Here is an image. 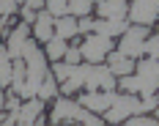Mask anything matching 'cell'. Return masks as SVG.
I'll return each mask as SVG.
<instances>
[{"instance_id":"cell-28","label":"cell","mask_w":159,"mask_h":126,"mask_svg":"<svg viewBox=\"0 0 159 126\" xmlns=\"http://www.w3.org/2000/svg\"><path fill=\"white\" fill-rule=\"evenodd\" d=\"M25 8H33V11H41L44 8V0H22Z\"/></svg>"},{"instance_id":"cell-14","label":"cell","mask_w":159,"mask_h":126,"mask_svg":"<svg viewBox=\"0 0 159 126\" xmlns=\"http://www.w3.org/2000/svg\"><path fill=\"white\" fill-rule=\"evenodd\" d=\"M104 61H107V66H110V71L115 74V77L132 74V71H134V66H137L134 58H126V55H124V52H118V49H110Z\"/></svg>"},{"instance_id":"cell-27","label":"cell","mask_w":159,"mask_h":126,"mask_svg":"<svg viewBox=\"0 0 159 126\" xmlns=\"http://www.w3.org/2000/svg\"><path fill=\"white\" fill-rule=\"evenodd\" d=\"M36 14H39V11H33V8H25V6L19 8V19H22V22H28V25H33V22H36Z\"/></svg>"},{"instance_id":"cell-26","label":"cell","mask_w":159,"mask_h":126,"mask_svg":"<svg viewBox=\"0 0 159 126\" xmlns=\"http://www.w3.org/2000/svg\"><path fill=\"white\" fill-rule=\"evenodd\" d=\"M93 22H96V19H91L88 14H85V16H77V28H80V33H93Z\"/></svg>"},{"instance_id":"cell-31","label":"cell","mask_w":159,"mask_h":126,"mask_svg":"<svg viewBox=\"0 0 159 126\" xmlns=\"http://www.w3.org/2000/svg\"><path fill=\"white\" fill-rule=\"evenodd\" d=\"M19 3H22V0H19Z\"/></svg>"},{"instance_id":"cell-22","label":"cell","mask_w":159,"mask_h":126,"mask_svg":"<svg viewBox=\"0 0 159 126\" xmlns=\"http://www.w3.org/2000/svg\"><path fill=\"white\" fill-rule=\"evenodd\" d=\"M44 8L52 16H63L69 14V0H44Z\"/></svg>"},{"instance_id":"cell-25","label":"cell","mask_w":159,"mask_h":126,"mask_svg":"<svg viewBox=\"0 0 159 126\" xmlns=\"http://www.w3.org/2000/svg\"><path fill=\"white\" fill-rule=\"evenodd\" d=\"M61 61H66V63H82V52H80V47H69L63 52Z\"/></svg>"},{"instance_id":"cell-29","label":"cell","mask_w":159,"mask_h":126,"mask_svg":"<svg viewBox=\"0 0 159 126\" xmlns=\"http://www.w3.org/2000/svg\"><path fill=\"white\" fill-rule=\"evenodd\" d=\"M3 104H6V88H0V110H3Z\"/></svg>"},{"instance_id":"cell-8","label":"cell","mask_w":159,"mask_h":126,"mask_svg":"<svg viewBox=\"0 0 159 126\" xmlns=\"http://www.w3.org/2000/svg\"><path fill=\"white\" fill-rule=\"evenodd\" d=\"M126 16L132 25H148L151 28L159 19V0H132Z\"/></svg>"},{"instance_id":"cell-18","label":"cell","mask_w":159,"mask_h":126,"mask_svg":"<svg viewBox=\"0 0 159 126\" xmlns=\"http://www.w3.org/2000/svg\"><path fill=\"white\" fill-rule=\"evenodd\" d=\"M61 93V88H58V79H55V74L49 71L47 77H44V82H41V88H39V99H44V101H49V99H55V96Z\"/></svg>"},{"instance_id":"cell-12","label":"cell","mask_w":159,"mask_h":126,"mask_svg":"<svg viewBox=\"0 0 159 126\" xmlns=\"http://www.w3.org/2000/svg\"><path fill=\"white\" fill-rule=\"evenodd\" d=\"M93 11L102 16V19H126L129 0H96Z\"/></svg>"},{"instance_id":"cell-9","label":"cell","mask_w":159,"mask_h":126,"mask_svg":"<svg viewBox=\"0 0 159 126\" xmlns=\"http://www.w3.org/2000/svg\"><path fill=\"white\" fill-rule=\"evenodd\" d=\"M41 112H44V99L30 96V99H22L19 110L11 112V115H14V124L16 126H30V124H36V118H39Z\"/></svg>"},{"instance_id":"cell-20","label":"cell","mask_w":159,"mask_h":126,"mask_svg":"<svg viewBox=\"0 0 159 126\" xmlns=\"http://www.w3.org/2000/svg\"><path fill=\"white\" fill-rule=\"evenodd\" d=\"M124 124H129V126H157V124H159V118H157V115L151 118L148 112H137V115H129Z\"/></svg>"},{"instance_id":"cell-23","label":"cell","mask_w":159,"mask_h":126,"mask_svg":"<svg viewBox=\"0 0 159 126\" xmlns=\"http://www.w3.org/2000/svg\"><path fill=\"white\" fill-rule=\"evenodd\" d=\"M145 55L148 58H159V33L145 38Z\"/></svg>"},{"instance_id":"cell-32","label":"cell","mask_w":159,"mask_h":126,"mask_svg":"<svg viewBox=\"0 0 159 126\" xmlns=\"http://www.w3.org/2000/svg\"><path fill=\"white\" fill-rule=\"evenodd\" d=\"M157 93H159V91H157Z\"/></svg>"},{"instance_id":"cell-2","label":"cell","mask_w":159,"mask_h":126,"mask_svg":"<svg viewBox=\"0 0 159 126\" xmlns=\"http://www.w3.org/2000/svg\"><path fill=\"white\" fill-rule=\"evenodd\" d=\"M159 104V96L148 93V96H134L124 91V93H115L112 99V104L104 110V121L107 124H121V121H126L129 115H137V112H154V107Z\"/></svg>"},{"instance_id":"cell-1","label":"cell","mask_w":159,"mask_h":126,"mask_svg":"<svg viewBox=\"0 0 159 126\" xmlns=\"http://www.w3.org/2000/svg\"><path fill=\"white\" fill-rule=\"evenodd\" d=\"M22 61H25V85H22V99H30V96L39 93L44 77L49 74V66H47V55L41 52L39 41L36 38H28L25 47H22Z\"/></svg>"},{"instance_id":"cell-16","label":"cell","mask_w":159,"mask_h":126,"mask_svg":"<svg viewBox=\"0 0 159 126\" xmlns=\"http://www.w3.org/2000/svg\"><path fill=\"white\" fill-rule=\"evenodd\" d=\"M80 33L77 28V16L74 14H63V16H55V36H61V38H74Z\"/></svg>"},{"instance_id":"cell-11","label":"cell","mask_w":159,"mask_h":126,"mask_svg":"<svg viewBox=\"0 0 159 126\" xmlns=\"http://www.w3.org/2000/svg\"><path fill=\"white\" fill-rule=\"evenodd\" d=\"M112 99H115V91H85L82 96H77L80 104L93 112H104L112 104Z\"/></svg>"},{"instance_id":"cell-4","label":"cell","mask_w":159,"mask_h":126,"mask_svg":"<svg viewBox=\"0 0 159 126\" xmlns=\"http://www.w3.org/2000/svg\"><path fill=\"white\" fill-rule=\"evenodd\" d=\"M115 74L110 66L102 63H85V79H82V91H115Z\"/></svg>"},{"instance_id":"cell-19","label":"cell","mask_w":159,"mask_h":126,"mask_svg":"<svg viewBox=\"0 0 159 126\" xmlns=\"http://www.w3.org/2000/svg\"><path fill=\"white\" fill-rule=\"evenodd\" d=\"M93 11V0H69V14L74 16H85Z\"/></svg>"},{"instance_id":"cell-7","label":"cell","mask_w":159,"mask_h":126,"mask_svg":"<svg viewBox=\"0 0 159 126\" xmlns=\"http://www.w3.org/2000/svg\"><path fill=\"white\" fill-rule=\"evenodd\" d=\"M118 85H121V91L148 96V93H157L159 91V77H151V74H143V71H132V74L118 77Z\"/></svg>"},{"instance_id":"cell-13","label":"cell","mask_w":159,"mask_h":126,"mask_svg":"<svg viewBox=\"0 0 159 126\" xmlns=\"http://www.w3.org/2000/svg\"><path fill=\"white\" fill-rule=\"evenodd\" d=\"M28 38H30V25L19 19L14 25V30H8V41H6L8 55H11V58H22V47H25Z\"/></svg>"},{"instance_id":"cell-15","label":"cell","mask_w":159,"mask_h":126,"mask_svg":"<svg viewBox=\"0 0 159 126\" xmlns=\"http://www.w3.org/2000/svg\"><path fill=\"white\" fill-rule=\"evenodd\" d=\"M132 22H126V19H96L93 22V33H102V36H110V38H115V36H121V33L126 30Z\"/></svg>"},{"instance_id":"cell-17","label":"cell","mask_w":159,"mask_h":126,"mask_svg":"<svg viewBox=\"0 0 159 126\" xmlns=\"http://www.w3.org/2000/svg\"><path fill=\"white\" fill-rule=\"evenodd\" d=\"M66 49H69V44H66V38H61V36H52L49 41H44V55H47V61H61Z\"/></svg>"},{"instance_id":"cell-10","label":"cell","mask_w":159,"mask_h":126,"mask_svg":"<svg viewBox=\"0 0 159 126\" xmlns=\"http://www.w3.org/2000/svg\"><path fill=\"white\" fill-rule=\"evenodd\" d=\"M30 36L39 41V44H44V41H49V38L55 36V16L49 14L47 8L36 14V22L30 25Z\"/></svg>"},{"instance_id":"cell-30","label":"cell","mask_w":159,"mask_h":126,"mask_svg":"<svg viewBox=\"0 0 159 126\" xmlns=\"http://www.w3.org/2000/svg\"><path fill=\"white\" fill-rule=\"evenodd\" d=\"M154 115H157V118H159V104H157V107H154Z\"/></svg>"},{"instance_id":"cell-3","label":"cell","mask_w":159,"mask_h":126,"mask_svg":"<svg viewBox=\"0 0 159 126\" xmlns=\"http://www.w3.org/2000/svg\"><path fill=\"white\" fill-rule=\"evenodd\" d=\"M49 124H91V126H99V124H104V118H99V112L82 107L80 101H71V99L58 93L55 107L49 112Z\"/></svg>"},{"instance_id":"cell-21","label":"cell","mask_w":159,"mask_h":126,"mask_svg":"<svg viewBox=\"0 0 159 126\" xmlns=\"http://www.w3.org/2000/svg\"><path fill=\"white\" fill-rule=\"evenodd\" d=\"M134 71H143V74H151V77H159V58H145L134 66Z\"/></svg>"},{"instance_id":"cell-6","label":"cell","mask_w":159,"mask_h":126,"mask_svg":"<svg viewBox=\"0 0 159 126\" xmlns=\"http://www.w3.org/2000/svg\"><path fill=\"white\" fill-rule=\"evenodd\" d=\"M110 49H112V38L102 36V33H85V41L80 44V52H82L85 63H102Z\"/></svg>"},{"instance_id":"cell-5","label":"cell","mask_w":159,"mask_h":126,"mask_svg":"<svg viewBox=\"0 0 159 126\" xmlns=\"http://www.w3.org/2000/svg\"><path fill=\"white\" fill-rule=\"evenodd\" d=\"M145 38H148V25H129L121 33L118 52H124L126 58H140L145 55Z\"/></svg>"},{"instance_id":"cell-24","label":"cell","mask_w":159,"mask_h":126,"mask_svg":"<svg viewBox=\"0 0 159 126\" xmlns=\"http://www.w3.org/2000/svg\"><path fill=\"white\" fill-rule=\"evenodd\" d=\"M19 11V0H0V16H11Z\"/></svg>"}]
</instances>
